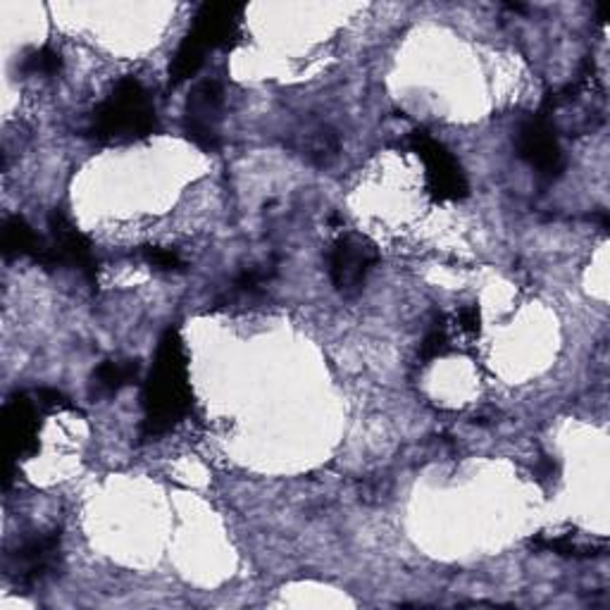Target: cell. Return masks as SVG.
I'll return each mask as SVG.
<instances>
[{
    "mask_svg": "<svg viewBox=\"0 0 610 610\" xmlns=\"http://www.w3.org/2000/svg\"><path fill=\"white\" fill-rule=\"evenodd\" d=\"M194 394L188 382V358L184 338L177 327H170L160 336L143 387V439H158L177 427L192 411Z\"/></svg>",
    "mask_w": 610,
    "mask_h": 610,
    "instance_id": "cell-1",
    "label": "cell"
},
{
    "mask_svg": "<svg viewBox=\"0 0 610 610\" xmlns=\"http://www.w3.org/2000/svg\"><path fill=\"white\" fill-rule=\"evenodd\" d=\"M243 5L234 3H206L200 5L192 32L184 36L177 53L170 62V87H180L196 77L206 65V56L212 50L232 48L241 36Z\"/></svg>",
    "mask_w": 610,
    "mask_h": 610,
    "instance_id": "cell-2",
    "label": "cell"
},
{
    "mask_svg": "<svg viewBox=\"0 0 610 610\" xmlns=\"http://www.w3.org/2000/svg\"><path fill=\"white\" fill-rule=\"evenodd\" d=\"M158 125L156 103L137 77L119 79L115 91L91 115L89 134L103 143L146 139Z\"/></svg>",
    "mask_w": 610,
    "mask_h": 610,
    "instance_id": "cell-3",
    "label": "cell"
},
{
    "mask_svg": "<svg viewBox=\"0 0 610 610\" xmlns=\"http://www.w3.org/2000/svg\"><path fill=\"white\" fill-rule=\"evenodd\" d=\"M36 263L48 269H77L91 287H96L99 281V261L96 253H93V243L60 210H53L48 215V239L44 243V251L36 257Z\"/></svg>",
    "mask_w": 610,
    "mask_h": 610,
    "instance_id": "cell-4",
    "label": "cell"
},
{
    "mask_svg": "<svg viewBox=\"0 0 610 610\" xmlns=\"http://www.w3.org/2000/svg\"><path fill=\"white\" fill-rule=\"evenodd\" d=\"M408 143L417 158L425 162L427 188L434 200H463L470 194L465 172L458 165L449 148L419 129L411 134Z\"/></svg>",
    "mask_w": 610,
    "mask_h": 610,
    "instance_id": "cell-5",
    "label": "cell"
},
{
    "mask_svg": "<svg viewBox=\"0 0 610 610\" xmlns=\"http://www.w3.org/2000/svg\"><path fill=\"white\" fill-rule=\"evenodd\" d=\"M225 111V89L217 79H203L188 93L184 111V134L200 151H220V122Z\"/></svg>",
    "mask_w": 610,
    "mask_h": 610,
    "instance_id": "cell-6",
    "label": "cell"
},
{
    "mask_svg": "<svg viewBox=\"0 0 610 610\" xmlns=\"http://www.w3.org/2000/svg\"><path fill=\"white\" fill-rule=\"evenodd\" d=\"M515 146H518L520 158L537 170L539 180L555 182L563 174L565 156L551 115L537 113L522 119L518 134H515Z\"/></svg>",
    "mask_w": 610,
    "mask_h": 610,
    "instance_id": "cell-7",
    "label": "cell"
},
{
    "mask_svg": "<svg viewBox=\"0 0 610 610\" xmlns=\"http://www.w3.org/2000/svg\"><path fill=\"white\" fill-rule=\"evenodd\" d=\"M377 263L379 251L368 237L356 232L338 237L330 249V277L334 289L346 298L360 294Z\"/></svg>",
    "mask_w": 610,
    "mask_h": 610,
    "instance_id": "cell-8",
    "label": "cell"
},
{
    "mask_svg": "<svg viewBox=\"0 0 610 610\" xmlns=\"http://www.w3.org/2000/svg\"><path fill=\"white\" fill-rule=\"evenodd\" d=\"M60 567V532L34 537L10 555L8 573L22 587H36Z\"/></svg>",
    "mask_w": 610,
    "mask_h": 610,
    "instance_id": "cell-9",
    "label": "cell"
},
{
    "mask_svg": "<svg viewBox=\"0 0 610 610\" xmlns=\"http://www.w3.org/2000/svg\"><path fill=\"white\" fill-rule=\"evenodd\" d=\"M38 408L41 405L26 394H15L3 408V431L8 458H32L38 453Z\"/></svg>",
    "mask_w": 610,
    "mask_h": 610,
    "instance_id": "cell-10",
    "label": "cell"
},
{
    "mask_svg": "<svg viewBox=\"0 0 610 610\" xmlns=\"http://www.w3.org/2000/svg\"><path fill=\"white\" fill-rule=\"evenodd\" d=\"M275 275H277L275 263L243 269V273L232 281L229 291L215 306L217 308H246L251 303H257L265 296V284Z\"/></svg>",
    "mask_w": 610,
    "mask_h": 610,
    "instance_id": "cell-11",
    "label": "cell"
},
{
    "mask_svg": "<svg viewBox=\"0 0 610 610\" xmlns=\"http://www.w3.org/2000/svg\"><path fill=\"white\" fill-rule=\"evenodd\" d=\"M44 243L46 239L38 237L34 229L26 225L24 217L10 215L3 222V243H0V249H3V255L8 261H12V257H34L36 261L41 251H44Z\"/></svg>",
    "mask_w": 610,
    "mask_h": 610,
    "instance_id": "cell-12",
    "label": "cell"
},
{
    "mask_svg": "<svg viewBox=\"0 0 610 610\" xmlns=\"http://www.w3.org/2000/svg\"><path fill=\"white\" fill-rule=\"evenodd\" d=\"M139 379V360H105L93 372L96 396H115L117 391Z\"/></svg>",
    "mask_w": 610,
    "mask_h": 610,
    "instance_id": "cell-13",
    "label": "cell"
},
{
    "mask_svg": "<svg viewBox=\"0 0 610 610\" xmlns=\"http://www.w3.org/2000/svg\"><path fill=\"white\" fill-rule=\"evenodd\" d=\"M338 148H342V141H338V134L332 131L330 127H320L315 131H310L306 137V158L315 165L324 168L338 156Z\"/></svg>",
    "mask_w": 610,
    "mask_h": 610,
    "instance_id": "cell-14",
    "label": "cell"
},
{
    "mask_svg": "<svg viewBox=\"0 0 610 610\" xmlns=\"http://www.w3.org/2000/svg\"><path fill=\"white\" fill-rule=\"evenodd\" d=\"M20 70L32 77H56L62 70V56L50 46L32 50L30 56L22 60Z\"/></svg>",
    "mask_w": 610,
    "mask_h": 610,
    "instance_id": "cell-15",
    "label": "cell"
},
{
    "mask_svg": "<svg viewBox=\"0 0 610 610\" xmlns=\"http://www.w3.org/2000/svg\"><path fill=\"white\" fill-rule=\"evenodd\" d=\"M532 544L537 549H544V551H553L559 555H565V559H594V555H601L596 553L594 546L589 544H579L573 537H539L534 539Z\"/></svg>",
    "mask_w": 610,
    "mask_h": 610,
    "instance_id": "cell-16",
    "label": "cell"
},
{
    "mask_svg": "<svg viewBox=\"0 0 610 610\" xmlns=\"http://www.w3.org/2000/svg\"><path fill=\"white\" fill-rule=\"evenodd\" d=\"M446 350H449V334H446L444 318L439 315L431 322V327L427 330L423 344H419V358H423V362H431V360L446 356Z\"/></svg>",
    "mask_w": 610,
    "mask_h": 610,
    "instance_id": "cell-17",
    "label": "cell"
},
{
    "mask_svg": "<svg viewBox=\"0 0 610 610\" xmlns=\"http://www.w3.org/2000/svg\"><path fill=\"white\" fill-rule=\"evenodd\" d=\"M141 255L146 257L148 265L162 269V273H180V269H184V261L177 251L160 249V246H143Z\"/></svg>",
    "mask_w": 610,
    "mask_h": 610,
    "instance_id": "cell-18",
    "label": "cell"
},
{
    "mask_svg": "<svg viewBox=\"0 0 610 610\" xmlns=\"http://www.w3.org/2000/svg\"><path fill=\"white\" fill-rule=\"evenodd\" d=\"M36 403L41 408H53V411H62V408H72V403L67 401L60 391L56 389H38L36 391Z\"/></svg>",
    "mask_w": 610,
    "mask_h": 610,
    "instance_id": "cell-19",
    "label": "cell"
},
{
    "mask_svg": "<svg viewBox=\"0 0 610 610\" xmlns=\"http://www.w3.org/2000/svg\"><path fill=\"white\" fill-rule=\"evenodd\" d=\"M458 320H460V327H463L465 332H470V334L480 332L482 318H480V308H477V306H468V308L460 310V313H458Z\"/></svg>",
    "mask_w": 610,
    "mask_h": 610,
    "instance_id": "cell-20",
    "label": "cell"
},
{
    "mask_svg": "<svg viewBox=\"0 0 610 610\" xmlns=\"http://www.w3.org/2000/svg\"><path fill=\"white\" fill-rule=\"evenodd\" d=\"M534 472H537V477H539V480H553V477H555V472H559V468H555L553 458L541 456V458L537 460Z\"/></svg>",
    "mask_w": 610,
    "mask_h": 610,
    "instance_id": "cell-21",
    "label": "cell"
}]
</instances>
